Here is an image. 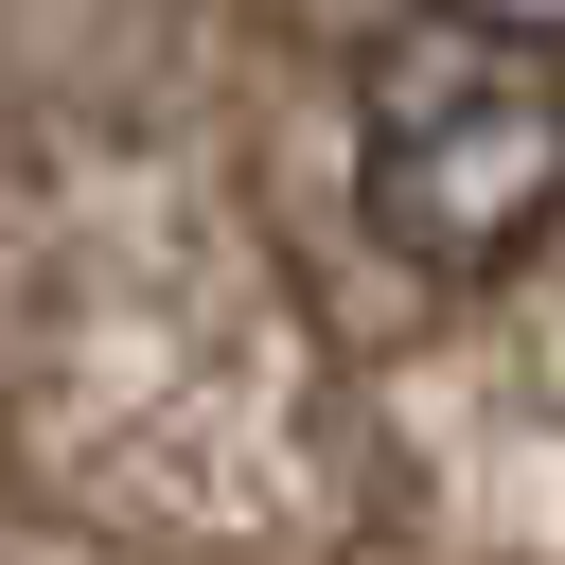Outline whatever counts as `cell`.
Instances as JSON below:
<instances>
[{"label":"cell","instance_id":"6da1fadb","mask_svg":"<svg viewBox=\"0 0 565 565\" xmlns=\"http://www.w3.org/2000/svg\"><path fill=\"white\" fill-rule=\"evenodd\" d=\"M353 194L371 247H406L424 282H512L565 230V35L406 0L353 53Z\"/></svg>","mask_w":565,"mask_h":565}]
</instances>
